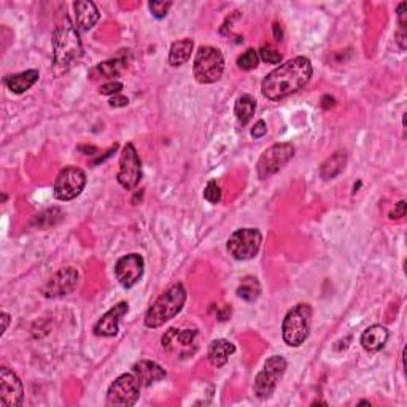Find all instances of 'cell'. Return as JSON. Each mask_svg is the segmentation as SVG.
Segmentation results:
<instances>
[{
  "label": "cell",
  "mask_w": 407,
  "mask_h": 407,
  "mask_svg": "<svg viewBox=\"0 0 407 407\" xmlns=\"http://www.w3.org/2000/svg\"><path fill=\"white\" fill-rule=\"evenodd\" d=\"M73 8H75V21H77L75 23V26H77L78 31L86 32L97 24L100 13L94 2H89V0H78V2L73 3Z\"/></svg>",
  "instance_id": "17"
},
{
  "label": "cell",
  "mask_w": 407,
  "mask_h": 407,
  "mask_svg": "<svg viewBox=\"0 0 407 407\" xmlns=\"http://www.w3.org/2000/svg\"><path fill=\"white\" fill-rule=\"evenodd\" d=\"M8 323H10V315L7 312H2V331H0V334H5V331L8 328Z\"/></svg>",
  "instance_id": "38"
},
{
  "label": "cell",
  "mask_w": 407,
  "mask_h": 407,
  "mask_svg": "<svg viewBox=\"0 0 407 407\" xmlns=\"http://www.w3.org/2000/svg\"><path fill=\"white\" fill-rule=\"evenodd\" d=\"M404 217H406V200H399V202L396 204L393 212L390 213V218L391 220H401Z\"/></svg>",
  "instance_id": "34"
},
{
  "label": "cell",
  "mask_w": 407,
  "mask_h": 407,
  "mask_svg": "<svg viewBox=\"0 0 407 407\" xmlns=\"http://www.w3.org/2000/svg\"><path fill=\"white\" fill-rule=\"evenodd\" d=\"M140 382L135 374H123L112 382L107 391V404L108 406H121L130 407L137 403L140 396Z\"/></svg>",
  "instance_id": "9"
},
{
  "label": "cell",
  "mask_w": 407,
  "mask_h": 407,
  "mask_svg": "<svg viewBox=\"0 0 407 407\" xmlns=\"http://www.w3.org/2000/svg\"><path fill=\"white\" fill-rule=\"evenodd\" d=\"M235 353V345L226 339H217L209 345V361L215 368H221L228 363L231 356Z\"/></svg>",
  "instance_id": "19"
},
{
  "label": "cell",
  "mask_w": 407,
  "mask_h": 407,
  "mask_svg": "<svg viewBox=\"0 0 407 407\" xmlns=\"http://www.w3.org/2000/svg\"><path fill=\"white\" fill-rule=\"evenodd\" d=\"M62 218H64V215L61 210L53 207V209H48L40 215H37V217L32 220V226H35V228H38V229H48V228H51V226H56L58 223H61Z\"/></svg>",
  "instance_id": "26"
},
{
  "label": "cell",
  "mask_w": 407,
  "mask_h": 407,
  "mask_svg": "<svg viewBox=\"0 0 407 407\" xmlns=\"http://www.w3.org/2000/svg\"><path fill=\"white\" fill-rule=\"evenodd\" d=\"M78 270L75 268H62L56 274L51 275V279L43 285L42 294L45 298H61L77 288L78 283Z\"/></svg>",
  "instance_id": "13"
},
{
  "label": "cell",
  "mask_w": 407,
  "mask_h": 407,
  "mask_svg": "<svg viewBox=\"0 0 407 407\" xmlns=\"http://www.w3.org/2000/svg\"><path fill=\"white\" fill-rule=\"evenodd\" d=\"M256 110V100L248 94L240 95L234 105V113L237 117L240 124H247L253 118Z\"/></svg>",
  "instance_id": "24"
},
{
  "label": "cell",
  "mask_w": 407,
  "mask_h": 407,
  "mask_svg": "<svg viewBox=\"0 0 407 407\" xmlns=\"http://www.w3.org/2000/svg\"><path fill=\"white\" fill-rule=\"evenodd\" d=\"M118 183L124 189H134L142 180V163L132 143H126L119 156V170L117 174Z\"/></svg>",
  "instance_id": "12"
},
{
  "label": "cell",
  "mask_w": 407,
  "mask_h": 407,
  "mask_svg": "<svg viewBox=\"0 0 407 407\" xmlns=\"http://www.w3.org/2000/svg\"><path fill=\"white\" fill-rule=\"evenodd\" d=\"M193 48L194 42L191 38L174 42L169 51V64L174 65V67H180V65L187 64L191 58V53H193Z\"/></svg>",
  "instance_id": "22"
},
{
  "label": "cell",
  "mask_w": 407,
  "mask_h": 407,
  "mask_svg": "<svg viewBox=\"0 0 407 407\" xmlns=\"http://www.w3.org/2000/svg\"><path fill=\"white\" fill-rule=\"evenodd\" d=\"M86 187V174L80 167H65L59 172L54 182V196L58 200L67 202L78 198Z\"/></svg>",
  "instance_id": "11"
},
{
  "label": "cell",
  "mask_w": 407,
  "mask_h": 407,
  "mask_svg": "<svg viewBox=\"0 0 407 407\" xmlns=\"http://www.w3.org/2000/svg\"><path fill=\"white\" fill-rule=\"evenodd\" d=\"M312 62L309 58L298 56L280 64L261 83V93L269 100H280L298 93L312 77Z\"/></svg>",
  "instance_id": "1"
},
{
  "label": "cell",
  "mask_w": 407,
  "mask_h": 407,
  "mask_svg": "<svg viewBox=\"0 0 407 407\" xmlns=\"http://www.w3.org/2000/svg\"><path fill=\"white\" fill-rule=\"evenodd\" d=\"M40 77L38 70H26V72L10 75V77L5 78V84H7L8 89L14 94H23L26 93L27 89H31Z\"/></svg>",
  "instance_id": "21"
},
{
  "label": "cell",
  "mask_w": 407,
  "mask_h": 407,
  "mask_svg": "<svg viewBox=\"0 0 407 407\" xmlns=\"http://www.w3.org/2000/svg\"><path fill=\"white\" fill-rule=\"evenodd\" d=\"M121 89H123V84L119 82H110L102 84L99 89V93L102 95H117L121 93Z\"/></svg>",
  "instance_id": "32"
},
{
  "label": "cell",
  "mask_w": 407,
  "mask_h": 407,
  "mask_svg": "<svg viewBox=\"0 0 407 407\" xmlns=\"http://www.w3.org/2000/svg\"><path fill=\"white\" fill-rule=\"evenodd\" d=\"M129 305L128 303H118L113 305L108 312H105L97 323L94 325V334L99 336V338H113V336L118 334L119 331V323H121V318L128 314Z\"/></svg>",
  "instance_id": "16"
},
{
  "label": "cell",
  "mask_w": 407,
  "mask_h": 407,
  "mask_svg": "<svg viewBox=\"0 0 407 407\" xmlns=\"http://www.w3.org/2000/svg\"><path fill=\"white\" fill-rule=\"evenodd\" d=\"M143 258L139 253H130L119 258L118 263L115 264V275H117L119 285L126 290L137 285L143 275Z\"/></svg>",
  "instance_id": "14"
},
{
  "label": "cell",
  "mask_w": 407,
  "mask_h": 407,
  "mask_svg": "<svg viewBox=\"0 0 407 407\" xmlns=\"http://www.w3.org/2000/svg\"><path fill=\"white\" fill-rule=\"evenodd\" d=\"M294 156V147L291 143H275L261 154L256 164V172L261 180L270 178L283 169Z\"/></svg>",
  "instance_id": "8"
},
{
  "label": "cell",
  "mask_w": 407,
  "mask_h": 407,
  "mask_svg": "<svg viewBox=\"0 0 407 407\" xmlns=\"http://www.w3.org/2000/svg\"><path fill=\"white\" fill-rule=\"evenodd\" d=\"M204 198L209 200L210 204H218L221 200V188L217 185V182H209L207 187L204 189Z\"/></svg>",
  "instance_id": "31"
},
{
  "label": "cell",
  "mask_w": 407,
  "mask_h": 407,
  "mask_svg": "<svg viewBox=\"0 0 407 407\" xmlns=\"http://www.w3.org/2000/svg\"><path fill=\"white\" fill-rule=\"evenodd\" d=\"M124 67H126V61H123V59H112V61L99 64L97 67L94 69V72H99L105 78H113V77H118V75L124 70Z\"/></svg>",
  "instance_id": "27"
},
{
  "label": "cell",
  "mask_w": 407,
  "mask_h": 407,
  "mask_svg": "<svg viewBox=\"0 0 407 407\" xmlns=\"http://www.w3.org/2000/svg\"><path fill=\"white\" fill-rule=\"evenodd\" d=\"M258 62H259V53L253 48L247 49V51H245L244 54H240L237 59L239 69H242V70H253V69H256Z\"/></svg>",
  "instance_id": "28"
},
{
  "label": "cell",
  "mask_w": 407,
  "mask_h": 407,
  "mask_svg": "<svg viewBox=\"0 0 407 407\" xmlns=\"http://www.w3.org/2000/svg\"><path fill=\"white\" fill-rule=\"evenodd\" d=\"M263 244V234L255 228H242L231 234L228 240V251L234 259H253Z\"/></svg>",
  "instance_id": "7"
},
{
  "label": "cell",
  "mask_w": 407,
  "mask_h": 407,
  "mask_svg": "<svg viewBox=\"0 0 407 407\" xmlns=\"http://www.w3.org/2000/svg\"><path fill=\"white\" fill-rule=\"evenodd\" d=\"M312 307L309 304H298L285 315L282 325L283 340L290 347H301L309 338Z\"/></svg>",
  "instance_id": "4"
},
{
  "label": "cell",
  "mask_w": 407,
  "mask_h": 407,
  "mask_svg": "<svg viewBox=\"0 0 407 407\" xmlns=\"http://www.w3.org/2000/svg\"><path fill=\"white\" fill-rule=\"evenodd\" d=\"M170 7H172V2H150L148 3L150 12H152L153 16L158 19H163L167 16Z\"/></svg>",
  "instance_id": "30"
},
{
  "label": "cell",
  "mask_w": 407,
  "mask_h": 407,
  "mask_svg": "<svg viewBox=\"0 0 407 407\" xmlns=\"http://www.w3.org/2000/svg\"><path fill=\"white\" fill-rule=\"evenodd\" d=\"M259 58L268 64L282 62V54H280V51H277L274 47H270V45H264V47L259 49Z\"/></svg>",
  "instance_id": "29"
},
{
  "label": "cell",
  "mask_w": 407,
  "mask_h": 407,
  "mask_svg": "<svg viewBox=\"0 0 407 407\" xmlns=\"http://www.w3.org/2000/svg\"><path fill=\"white\" fill-rule=\"evenodd\" d=\"M54 67L65 70L70 64L82 58L83 47L80 40L78 29L70 21L67 14L59 19L54 32Z\"/></svg>",
  "instance_id": "2"
},
{
  "label": "cell",
  "mask_w": 407,
  "mask_h": 407,
  "mask_svg": "<svg viewBox=\"0 0 407 407\" xmlns=\"http://www.w3.org/2000/svg\"><path fill=\"white\" fill-rule=\"evenodd\" d=\"M132 373L137 377L140 385L142 386H150L156 382L165 379V371L163 369V366H159L158 363L150 360H140L132 366Z\"/></svg>",
  "instance_id": "18"
},
{
  "label": "cell",
  "mask_w": 407,
  "mask_h": 407,
  "mask_svg": "<svg viewBox=\"0 0 407 407\" xmlns=\"http://www.w3.org/2000/svg\"><path fill=\"white\" fill-rule=\"evenodd\" d=\"M286 368H288V363L283 356L274 355L264 363V368L261 369V373L256 375L255 379V395L258 396L259 399H268L274 395L275 388H277L279 380L282 379Z\"/></svg>",
  "instance_id": "6"
},
{
  "label": "cell",
  "mask_w": 407,
  "mask_h": 407,
  "mask_svg": "<svg viewBox=\"0 0 407 407\" xmlns=\"http://www.w3.org/2000/svg\"><path fill=\"white\" fill-rule=\"evenodd\" d=\"M274 35H275V40H279V42H280V40H282V37H283V35H282V29H280V26H279L277 23L274 24Z\"/></svg>",
  "instance_id": "39"
},
{
  "label": "cell",
  "mask_w": 407,
  "mask_h": 407,
  "mask_svg": "<svg viewBox=\"0 0 407 407\" xmlns=\"http://www.w3.org/2000/svg\"><path fill=\"white\" fill-rule=\"evenodd\" d=\"M406 8H407V3L406 2L398 5V24H399V27H404V29L407 26V18H406L407 13H406Z\"/></svg>",
  "instance_id": "36"
},
{
  "label": "cell",
  "mask_w": 407,
  "mask_h": 407,
  "mask_svg": "<svg viewBox=\"0 0 407 407\" xmlns=\"http://www.w3.org/2000/svg\"><path fill=\"white\" fill-rule=\"evenodd\" d=\"M24 399V386L19 377L12 369H0V403L7 407L21 406Z\"/></svg>",
  "instance_id": "15"
},
{
  "label": "cell",
  "mask_w": 407,
  "mask_h": 407,
  "mask_svg": "<svg viewBox=\"0 0 407 407\" xmlns=\"http://www.w3.org/2000/svg\"><path fill=\"white\" fill-rule=\"evenodd\" d=\"M259 294H261V285L258 282V279L255 277L242 279V282H240L237 288V296L240 299L247 301V303H255V301L259 298Z\"/></svg>",
  "instance_id": "25"
},
{
  "label": "cell",
  "mask_w": 407,
  "mask_h": 407,
  "mask_svg": "<svg viewBox=\"0 0 407 407\" xmlns=\"http://www.w3.org/2000/svg\"><path fill=\"white\" fill-rule=\"evenodd\" d=\"M224 70V58L218 48L200 47L196 53L193 73L194 78L202 84L218 82Z\"/></svg>",
  "instance_id": "5"
},
{
  "label": "cell",
  "mask_w": 407,
  "mask_h": 407,
  "mask_svg": "<svg viewBox=\"0 0 407 407\" xmlns=\"http://www.w3.org/2000/svg\"><path fill=\"white\" fill-rule=\"evenodd\" d=\"M129 104V99L124 97V95H112V99L108 100V105L110 107H126V105Z\"/></svg>",
  "instance_id": "35"
},
{
  "label": "cell",
  "mask_w": 407,
  "mask_h": 407,
  "mask_svg": "<svg viewBox=\"0 0 407 407\" xmlns=\"http://www.w3.org/2000/svg\"><path fill=\"white\" fill-rule=\"evenodd\" d=\"M336 105V99L331 97V95H323V99H321V107L329 110L331 107H334Z\"/></svg>",
  "instance_id": "37"
},
{
  "label": "cell",
  "mask_w": 407,
  "mask_h": 407,
  "mask_svg": "<svg viewBox=\"0 0 407 407\" xmlns=\"http://www.w3.org/2000/svg\"><path fill=\"white\" fill-rule=\"evenodd\" d=\"M185 303H187L185 286L182 283L170 285L148 309L147 315H145V326L150 329L161 328L182 312Z\"/></svg>",
  "instance_id": "3"
},
{
  "label": "cell",
  "mask_w": 407,
  "mask_h": 407,
  "mask_svg": "<svg viewBox=\"0 0 407 407\" xmlns=\"http://www.w3.org/2000/svg\"><path fill=\"white\" fill-rule=\"evenodd\" d=\"M196 338H198V331L196 329L170 328L169 331H165L163 339H161V344H163V349L169 355L177 356V358H188L198 350Z\"/></svg>",
  "instance_id": "10"
},
{
  "label": "cell",
  "mask_w": 407,
  "mask_h": 407,
  "mask_svg": "<svg viewBox=\"0 0 407 407\" xmlns=\"http://www.w3.org/2000/svg\"><path fill=\"white\" fill-rule=\"evenodd\" d=\"M345 164L347 154L344 152H336L333 156H329L323 164H321L320 177L323 180H333L345 169Z\"/></svg>",
  "instance_id": "23"
},
{
  "label": "cell",
  "mask_w": 407,
  "mask_h": 407,
  "mask_svg": "<svg viewBox=\"0 0 407 407\" xmlns=\"http://www.w3.org/2000/svg\"><path fill=\"white\" fill-rule=\"evenodd\" d=\"M266 134H268V126H266L263 119H259V121L253 126V129H251V137L261 139L264 137Z\"/></svg>",
  "instance_id": "33"
},
{
  "label": "cell",
  "mask_w": 407,
  "mask_h": 407,
  "mask_svg": "<svg viewBox=\"0 0 407 407\" xmlns=\"http://www.w3.org/2000/svg\"><path fill=\"white\" fill-rule=\"evenodd\" d=\"M388 329L382 325H373L361 334V345L366 351H379L388 340Z\"/></svg>",
  "instance_id": "20"
}]
</instances>
